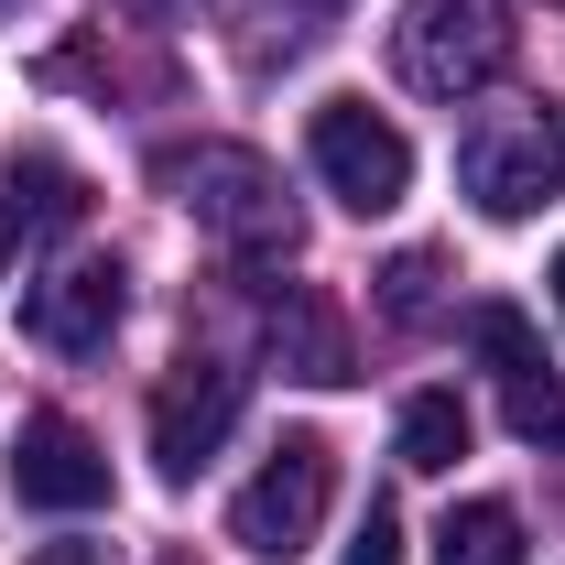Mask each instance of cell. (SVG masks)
I'll use <instances>...</instances> for the list:
<instances>
[{"mask_svg": "<svg viewBox=\"0 0 565 565\" xmlns=\"http://www.w3.org/2000/svg\"><path fill=\"white\" fill-rule=\"evenodd\" d=\"M152 185H163L174 207L196 217L207 239L250 250V262L294 250V207H282V174L262 163V152H250V141H174V152H152Z\"/></svg>", "mask_w": 565, "mask_h": 565, "instance_id": "6da1fadb", "label": "cell"}, {"mask_svg": "<svg viewBox=\"0 0 565 565\" xmlns=\"http://www.w3.org/2000/svg\"><path fill=\"white\" fill-rule=\"evenodd\" d=\"M327 500H338V446H327V435H282L273 457L250 468V490L228 500V544L262 555V565H294L316 544Z\"/></svg>", "mask_w": 565, "mask_h": 565, "instance_id": "7a4b0ae2", "label": "cell"}, {"mask_svg": "<svg viewBox=\"0 0 565 565\" xmlns=\"http://www.w3.org/2000/svg\"><path fill=\"white\" fill-rule=\"evenodd\" d=\"M392 66L414 98H479L511 66V22H500V0H414L392 22Z\"/></svg>", "mask_w": 565, "mask_h": 565, "instance_id": "3957f363", "label": "cell"}, {"mask_svg": "<svg viewBox=\"0 0 565 565\" xmlns=\"http://www.w3.org/2000/svg\"><path fill=\"white\" fill-rule=\"evenodd\" d=\"M457 185L490 217H533L544 196H565V109H490L457 141Z\"/></svg>", "mask_w": 565, "mask_h": 565, "instance_id": "277c9868", "label": "cell"}, {"mask_svg": "<svg viewBox=\"0 0 565 565\" xmlns=\"http://www.w3.org/2000/svg\"><path fill=\"white\" fill-rule=\"evenodd\" d=\"M305 152H316V174H327V196L359 217H392L414 196V141L392 131L370 98H327L316 120H305Z\"/></svg>", "mask_w": 565, "mask_h": 565, "instance_id": "5b68a950", "label": "cell"}, {"mask_svg": "<svg viewBox=\"0 0 565 565\" xmlns=\"http://www.w3.org/2000/svg\"><path fill=\"white\" fill-rule=\"evenodd\" d=\"M239 403H250V392H239L228 359H185V370L152 392V468H163V479H196L217 446H228Z\"/></svg>", "mask_w": 565, "mask_h": 565, "instance_id": "8992f818", "label": "cell"}, {"mask_svg": "<svg viewBox=\"0 0 565 565\" xmlns=\"http://www.w3.org/2000/svg\"><path fill=\"white\" fill-rule=\"evenodd\" d=\"M120 316H131V273L120 262H66V273H44L33 294H22V327L44 338L55 359H98L109 338H120Z\"/></svg>", "mask_w": 565, "mask_h": 565, "instance_id": "52a82bcc", "label": "cell"}, {"mask_svg": "<svg viewBox=\"0 0 565 565\" xmlns=\"http://www.w3.org/2000/svg\"><path fill=\"white\" fill-rule=\"evenodd\" d=\"M11 500H22V511H98V500H109L98 435L66 424V414H33L11 435Z\"/></svg>", "mask_w": 565, "mask_h": 565, "instance_id": "ba28073f", "label": "cell"}, {"mask_svg": "<svg viewBox=\"0 0 565 565\" xmlns=\"http://www.w3.org/2000/svg\"><path fill=\"white\" fill-rule=\"evenodd\" d=\"M273 359H282V381H316V392H338V381H359V359H349V327L305 294V282H282V305H273Z\"/></svg>", "mask_w": 565, "mask_h": 565, "instance_id": "9c48e42d", "label": "cell"}, {"mask_svg": "<svg viewBox=\"0 0 565 565\" xmlns=\"http://www.w3.org/2000/svg\"><path fill=\"white\" fill-rule=\"evenodd\" d=\"M435 565H522V511L511 500H457L446 533H435Z\"/></svg>", "mask_w": 565, "mask_h": 565, "instance_id": "30bf717a", "label": "cell"}, {"mask_svg": "<svg viewBox=\"0 0 565 565\" xmlns=\"http://www.w3.org/2000/svg\"><path fill=\"white\" fill-rule=\"evenodd\" d=\"M392 446H403V468H424V479H435V468H457V457H468V403H457V392H414Z\"/></svg>", "mask_w": 565, "mask_h": 565, "instance_id": "8fae6325", "label": "cell"}, {"mask_svg": "<svg viewBox=\"0 0 565 565\" xmlns=\"http://www.w3.org/2000/svg\"><path fill=\"white\" fill-rule=\"evenodd\" d=\"M468 349L490 359L500 381H533V370H544V338H533L522 305H479V316H468Z\"/></svg>", "mask_w": 565, "mask_h": 565, "instance_id": "7c38bea8", "label": "cell"}, {"mask_svg": "<svg viewBox=\"0 0 565 565\" xmlns=\"http://www.w3.org/2000/svg\"><path fill=\"white\" fill-rule=\"evenodd\" d=\"M11 207H33V228H66V217L87 207V185H76L66 163H44V152H33V163H11Z\"/></svg>", "mask_w": 565, "mask_h": 565, "instance_id": "4fadbf2b", "label": "cell"}, {"mask_svg": "<svg viewBox=\"0 0 565 565\" xmlns=\"http://www.w3.org/2000/svg\"><path fill=\"white\" fill-rule=\"evenodd\" d=\"M381 316H392V327H424V316H435V250H403V262L381 273Z\"/></svg>", "mask_w": 565, "mask_h": 565, "instance_id": "5bb4252c", "label": "cell"}, {"mask_svg": "<svg viewBox=\"0 0 565 565\" xmlns=\"http://www.w3.org/2000/svg\"><path fill=\"white\" fill-rule=\"evenodd\" d=\"M511 435H533V446L565 435V381H544V370H533V381H511Z\"/></svg>", "mask_w": 565, "mask_h": 565, "instance_id": "9a60e30c", "label": "cell"}, {"mask_svg": "<svg viewBox=\"0 0 565 565\" xmlns=\"http://www.w3.org/2000/svg\"><path fill=\"white\" fill-rule=\"evenodd\" d=\"M349 565H403V511H392V500H370V511H359Z\"/></svg>", "mask_w": 565, "mask_h": 565, "instance_id": "2e32d148", "label": "cell"}, {"mask_svg": "<svg viewBox=\"0 0 565 565\" xmlns=\"http://www.w3.org/2000/svg\"><path fill=\"white\" fill-rule=\"evenodd\" d=\"M33 565H120V555H109V544H44Z\"/></svg>", "mask_w": 565, "mask_h": 565, "instance_id": "e0dca14e", "label": "cell"}, {"mask_svg": "<svg viewBox=\"0 0 565 565\" xmlns=\"http://www.w3.org/2000/svg\"><path fill=\"white\" fill-rule=\"evenodd\" d=\"M11 250H22V207L0 196V273H11Z\"/></svg>", "mask_w": 565, "mask_h": 565, "instance_id": "ac0fdd59", "label": "cell"}, {"mask_svg": "<svg viewBox=\"0 0 565 565\" xmlns=\"http://www.w3.org/2000/svg\"><path fill=\"white\" fill-rule=\"evenodd\" d=\"M141 22H185V11H196V0H131Z\"/></svg>", "mask_w": 565, "mask_h": 565, "instance_id": "d6986e66", "label": "cell"}, {"mask_svg": "<svg viewBox=\"0 0 565 565\" xmlns=\"http://www.w3.org/2000/svg\"><path fill=\"white\" fill-rule=\"evenodd\" d=\"M282 11H305V22H338V11H349V0H282Z\"/></svg>", "mask_w": 565, "mask_h": 565, "instance_id": "ffe728a7", "label": "cell"}, {"mask_svg": "<svg viewBox=\"0 0 565 565\" xmlns=\"http://www.w3.org/2000/svg\"><path fill=\"white\" fill-rule=\"evenodd\" d=\"M555 316H565V250H555Z\"/></svg>", "mask_w": 565, "mask_h": 565, "instance_id": "44dd1931", "label": "cell"}, {"mask_svg": "<svg viewBox=\"0 0 565 565\" xmlns=\"http://www.w3.org/2000/svg\"><path fill=\"white\" fill-rule=\"evenodd\" d=\"M0 11H11V0H0Z\"/></svg>", "mask_w": 565, "mask_h": 565, "instance_id": "7402d4cb", "label": "cell"}]
</instances>
